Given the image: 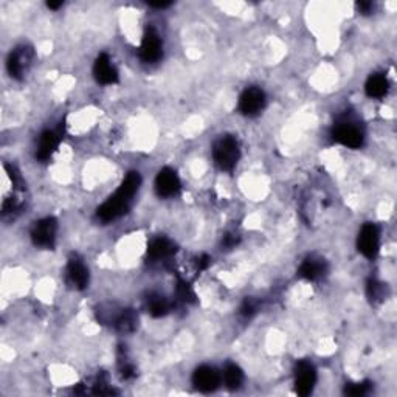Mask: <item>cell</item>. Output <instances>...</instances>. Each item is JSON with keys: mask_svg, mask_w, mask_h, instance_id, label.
<instances>
[{"mask_svg": "<svg viewBox=\"0 0 397 397\" xmlns=\"http://www.w3.org/2000/svg\"><path fill=\"white\" fill-rule=\"evenodd\" d=\"M33 58L34 52L28 45H21L12 50L8 56V61H6V68H8L10 77L14 79H22L31 64H33Z\"/></svg>", "mask_w": 397, "mask_h": 397, "instance_id": "5", "label": "cell"}, {"mask_svg": "<svg viewBox=\"0 0 397 397\" xmlns=\"http://www.w3.org/2000/svg\"><path fill=\"white\" fill-rule=\"evenodd\" d=\"M331 135L334 141L351 149L362 147L365 143V132L362 126H360L356 118L347 114L341 115L337 123L334 124Z\"/></svg>", "mask_w": 397, "mask_h": 397, "instance_id": "2", "label": "cell"}, {"mask_svg": "<svg viewBox=\"0 0 397 397\" xmlns=\"http://www.w3.org/2000/svg\"><path fill=\"white\" fill-rule=\"evenodd\" d=\"M152 6V8H167V6H170L171 3L170 2H157V3H149Z\"/></svg>", "mask_w": 397, "mask_h": 397, "instance_id": "28", "label": "cell"}, {"mask_svg": "<svg viewBox=\"0 0 397 397\" xmlns=\"http://www.w3.org/2000/svg\"><path fill=\"white\" fill-rule=\"evenodd\" d=\"M64 136V123H61L56 129H47L43 130L39 136V145H37L36 159L39 161H48L52 155L56 152L59 143Z\"/></svg>", "mask_w": 397, "mask_h": 397, "instance_id": "8", "label": "cell"}, {"mask_svg": "<svg viewBox=\"0 0 397 397\" xmlns=\"http://www.w3.org/2000/svg\"><path fill=\"white\" fill-rule=\"evenodd\" d=\"M327 273L326 261L318 256H309L303 261L298 275L307 281H318Z\"/></svg>", "mask_w": 397, "mask_h": 397, "instance_id": "16", "label": "cell"}, {"mask_svg": "<svg viewBox=\"0 0 397 397\" xmlns=\"http://www.w3.org/2000/svg\"><path fill=\"white\" fill-rule=\"evenodd\" d=\"M147 312L155 318H160L171 312V303L163 295L151 294L147 296Z\"/></svg>", "mask_w": 397, "mask_h": 397, "instance_id": "19", "label": "cell"}, {"mask_svg": "<svg viewBox=\"0 0 397 397\" xmlns=\"http://www.w3.org/2000/svg\"><path fill=\"white\" fill-rule=\"evenodd\" d=\"M56 233H58V221L54 217H43L31 228V241L36 247L53 248L56 244Z\"/></svg>", "mask_w": 397, "mask_h": 397, "instance_id": "6", "label": "cell"}, {"mask_svg": "<svg viewBox=\"0 0 397 397\" xmlns=\"http://www.w3.org/2000/svg\"><path fill=\"white\" fill-rule=\"evenodd\" d=\"M380 247V232L376 223H365L362 230L358 232L357 248L365 258H376Z\"/></svg>", "mask_w": 397, "mask_h": 397, "instance_id": "9", "label": "cell"}, {"mask_svg": "<svg viewBox=\"0 0 397 397\" xmlns=\"http://www.w3.org/2000/svg\"><path fill=\"white\" fill-rule=\"evenodd\" d=\"M141 176L136 171L129 172L114 194L96 210V216L103 222H112L126 214L132 207L134 197L140 190Z\"/></svg>", "mask_w": 397, "mask_h": 397, "instance_id": "1", "label": "cell"}, {"mask_svg": "<svg viewBox=\"0 0 397 397\" xmlns=\"http://www.w3.org/2000/svg\"><path fill=\"white\" fill-rule=\"evenodd\" d=\"M96 314L99 321L110 323L121 334H132L136 331V326H139V316H136L132 309H118L116 312V309H104L101 306L98 307Z\"/></svg>", "mask_w": 397, "mask_h": 397, "instance_id": "4", "label": "cell"}, {"mask_svg": "<svg viewBox=\"0 0 397 397\" xmlns=\"http://www.w3.org/2000/svg\"><path fill=\"white\" fill-rule=\"evenodd\" d=\"M211 264V258L208 254H202V256L197 258V270L202 272V270H207Z\"/></svg>", "mask_w": 397, "mask_h": 397, "instance_id": "26", "label": "cell"}, {"mask_svg": "<svg viewBox=\"0 0 397 397\" xmlns=\"http://www.w3.org/2000/svg\"><path fill=\"white\" fill-rule=\"evenodd\" d=\"M316 383V371L307 360H300L295 366V391L300 396H309Z\"/></svg>", "mask_w": 397, "mask_h": 397, "instance_id": "11", "label": "cell"}, {"mask_svg": "<svg viewBox=\"0 0 397 397\" xmlns=\"http://www.w3.org/2000/svg\"><path fill=\"white\" fill-rule=\"evenodd\" d=\"M177 296L183 303H196V294L191 285L182 278H177Z\"/></svg>", "mask_w": 397, "mask_h": 397, "instance_id": "23", "label": "cell"}, {"mask_svg": "<svg viewBox=\"0 0 397 397\" xmlns=\"http://www.w3.org/2000/svg\"><path fill=\"white\" fill-rule=\"evenodd\" d=\"M389 90V83L383 73L371 74L365 84V92L369 98H383Z\"/></svg>", "mask_w": 397, "mask_h": 397, "instance_id": "18", "label": "cell"}, {"mask_svg": "<svg viewBox=\"0 0 397 397\" xmlns=\"http://www.w3.org/2000/svg\"><path fill=\"white\" fill-rule=\"evenodd\" d=\"M65 279L67 283L77 290H84L87 285H89L90 279L89 269H87L84 261L77 256V254L68 259L65 269Z\"/></svg>", "mask_w": 397, "mask_h": 397, "instance_id": "12", "label": "cell"}, {"mask_svg": "<svg viewBox=\"0 0 397 397\" xmlns=\"http://www.w3.org/2000/svg\"><path fill=\"white\" fill-rule=\"evenodd\" d=\"M239 244V236L238 234H234V233H228L223 236V239H222V247H225V248H234L236 245Z\"/></svg>", "mask_w": 397, "mask_h": 397, "instance_id": "25", "label": "cell"}, {"mask_svg": "<svg viewBox=\"0 0 397 397\" xmlns=\"http://www.w3.org/2000/svg\"><path fill=\"white\" fill-rule=\"evenodd\" d=\"M241 157L239 143L232 135H223L214 143L213 159L222 171H233Z\"/></svg>", "mask_w": 397, "mask_h": 397, "instance_id": "3", "label": "cell"}, {"mask_svg": "<svg viewBox=\"0 0 397 397\" xmlns=\"http://www.w3.org/2000/svg\"><path fill=\"white\" fill-rule=\"evenodd\" d=\"M265 93L259 87H248L239 98V112L245 116H256L265 108Z\"/></svg>", "mask_w": 397, "mask_h": 397, "instance_id": "10", "label": "cell"}, {"mask_svg": "<svg viewBox=\"0 0 397 397\" xmlns=\"http://www.w3.org/2000/svg\"><path fill=\"white\" fill-rule=\"evenodd\" d=\"M357 8H358L360 12H363V14H369V12L372 11V8H374V6H372L371 2H358V3H357Z\"/></svg>", "mask_w": 397, "mask_h": 397, "instance_id": "27", "label": "cell"}, {"mask_svg": "<svg viewBox=\"0 0 397 397\" xmlns=\"http://www.w3.org/2000/svg\"><path fill=\"white\" fill-rule=\"evenodd\" d=\"M258 309H259V301L256 300V298H245L239 309V312L242 316H245V318H250V316H253L258 312Z\"/></svg>", "mask_w": 397, "mask_h": 397, "instance_id": "24", "label": "cell"}, {"mask_svg": "<svg viewBox=\"0 0 397 397\" xmlns=\"http://www.w3.org/2000/svg\"><path fill=\"white\" fill-rule=\"evenodd\" d=\"M366 295H368L369 301L372 304L382 303L385 300V296H387V284L371 278L368 284H366Z\"/></svg>", "mask_w": 397, "mask_h": 397, "instance_id": "21", "label": "cell"}, {"mask_svg": "<svg viewBox=\"0 0 397 397\" xmlns=\"http://www.w3.org/2000/svg\"><path fill=\"white\" fill-rule=\"evenodd\" d=\"M62 5H64L62 2H48V3H47V6H48L50 10H58V8H61Z\"/></svg>", "mask_w": 397, "mask_h": 397, "instance_id": "29", "label": "cell"}, {"mask_svg": "<svg viewBox=\"0 0 397 397\" xmlns=\"http://www.w3.org/2000/svg\"><path fill=\"white\" fill-rule=\"evenodd\" d=\"M177 252V247L172 241L167 238H157L154 239L147 248V256L152 261H165L174 256Z\"/></svg>", "mask_w": 397, "mask_h": 397, "instance_id": "17", "label": "cell"}, {"mask_svg": "<svg viewBox=\"0 0 397 397\" xmlns=\"http://www.w3.org/2000/svg\"><path fill=\"white\" fill-rule=\"evenodd\" d=\"M93 77L99 84L110 85L118 83V70L116 67L112 64L109 54H99L95 64H93Z\"/></svg>", "mask_w": 397, "mask_h": 397, "instance_id": "15", "label": "cell"}, {"mask_svg": "<svg viewBox=\"0 0 397 397\" xmlns=\"http://www.w3.org/2000/svg\"><path fill=\"white\" fill-rule=\"evenodd\" d=\"M223 382H225L227 388L230 389H238L244 383V372L239 368L238 365L228 363L223 368Z\"/></svg>", "mask_w": 397, "mask_h": 397, "instance_id": "20", "label": "cell"}, {"mask_svg": "<svg viewBox=\"0 0 397 397\" xmlns=\"http://www.w3.org/2000/svg\"><path fill=\"white\" fill-rule=\"evenodd\" d=\"M372 389V383L365 380V382H357V383H347L345 388V394L352 396V397H362L369 394Z\"/></svg>", "mask_w": 397, "mask_h": 397, "instance_id": "22", "label": "cell"}, {"mask_svg": "<svg viewBox=\"0 0 397 397\" xmlns=\"http://www.w3.org/2000/svg\"><path fill=\"white\" fill-rule=\"evenodd\" d=\"M182 183L177 172L171 170V167H163L159 171L157 177H155V191L160 197H174L179 194Z\"/></svg>", "mask_w": 397, "mask_h": 397, "instance_id": "14", "label": "cell"}, {"mask_svg": "<svg viewBox=\"0 0 397 397\" xmlns=\"http://www.w3.org/2000/svg\"><path fill=\"white\" fill-rule=\"evenodd\" d=\"M221 380V372L208 365L198 366L194 374H192V385L202 393H213L219 388Z\"/></svg>", "mask_w": 397, "mask_h": 397, "instance_id": "13", "label": "cell"}, {"mask_svg": "<svg viewBox=\"0 0 397 397\" xmlns=\"http://www.w3.org/2000/svg\"><path fill=\"white\" fill-rule=\"evenodd\" d=\"M139 53L141 61L147 62V64H154L163 56V42H161V37L154 27H147L145 30Z\"/></svg>", "mask_w": 397, "mask_h": 397, "instance_id": "7", "label": "cell"}]
</instances>
